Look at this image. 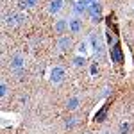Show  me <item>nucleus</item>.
Instances as JSON below:
<instances>
[{
	"instance_id": "f257e3e1",
	"label": "nucleus",
	"mask_w": 134,
	"mask_h": 134,
	"mask_svg": "<svg viewBox=\"0 0 134 134\" xmlns=\"http://www.w3.org/2000/svg\"><path fill=\"white\" fill-rule=\"evenodd\" d=\"M90 14H91V21L93 23H97V21H100V13H102V5L98 4V2H93L90 4Z\"/></svg>"
},
{
	"instance_id": "f03ea898",
	"label": "nucleus",
	"mask_w": 134,
	"mask_h": 134,
	"mask_svg": "<svg viewBox=\"0 0 134 134\" xmlns=\"http://www.w3.org/2000/svg\"><path fill=\"white\" fill-rule=\"evenodd\" d=\"M91 45H93V50H95V55L102 57V52H104V45H102V40L97 36V32L91 34Z\"/></svg>"
},
{
	"instance_id": "7ed1b4c3",
	"label": "nucleus",
	"mask_w": 134,
	"mask_h": 134,
	"mask_svg": "<svg viewBox=\"0 0 134 134\" xmlns=\"http://www.w3.org/2000/svg\"><path fill=\"white\" fill-rule=\"evenodd\" d=\"M73 9H75L77 14H84L86 11L90 9V2L88 0H75V7Z\"/></svg>"
},
{
	"instance_id": "20e7f679",
	"label": "nucleus",
	"mask_w": 134,
	"mask_h": 134,
	"mask_svg": "<svg viewBox=\"0 0 134 134\" xmlns=\"http://www.w3.org/2000/svg\"><path fill=\"white\" fill-rule=\"evenodd\" d=\"M63 77H64V70H63V68H54V70L50 72L52 82H61Z\"/></svg>"
},
{
	"instance_id": "39448f33",
	"label": "nucleus",
	"mask_w": 134,
	"mask_h": 134,
	"mask_svg": "<svg viewBox=\"0 0 134 134\" xmlns=\"http://www.w3.org/2000/svg\"><path fill=\"white\" fill-rule=\"evenodd\" d=\"M23 64H25V61H23V57H21V55H14V57L11 59V68H14V70L21 68Z\"/></svg>"
},
{
	"instance_id": "423d86ee",
	"label": "nucleus",
	"mask_w": 134,
	"mask_h": 134,
	"mask_svg": "<svg viewBox=\"0 0 134 134\" xmlns=\"http://www.w3.org/2000/svg\"><path fill=\"white\" fill-rule=\"evenodd\" d=\"M61 7H63V0H52L48 9H50L52 14H55V13H59V11H61Z\"/></svg>"
},
{
	"instance_id": "0eeeda50",
	"label": "nucleus",
	"mask_w": 134,
	"mask_h": 134,
	"mask_svg": "<svg viewBox=\"0 0 134 134\" xmlns=\"http://www.w3.org/2000/svg\"><path fill=\"white\" fill-rule=\"evenodd\" d=\"M70 29H72V32H81L82 31V21L77 20V18L70 20Z\"/></svg>"
},
{
	"instance_id": "6e6552de",
	"label": "nucleus",
	"mask_w": 134,
	"mask_h": 134,
	"mask_svg": "<svg viewBox=\"0 0 134 134\" xmlns=\"http://www.w3.org/2000/svg\"><path fill=\"white\" fill-rule=\"evenodd\" d=\"M70 45H72L70 38H61V41H59V48H61V50H66Z\"/></svg>"
},
{
	"instance_id": "1a4fd4ad",
	"label": "nucleus",
	"mask_w": 134,
	"mask_h": 134,
	"mask_svg": "<svg viewBox=\"0 0 134 134\" xmlns=\"http://www.w3.org/2000/svg\"><path fill=\"white\" fill-rule=\"evenodd\" d=\"M70 111H75L77 107H79V98H72V100H68V105H66Z\"/></svg>"
},
{
	"instance_id": "9d476101",
	"label": "nucleus",
	"mask_w": 134,
	"mask_h": 134,
	"mask_svg": "<svg viewBox=\"0 0 134 134\" xmlns=\"http://www.w3.org/2000/svg\"><path fill=\"white\" fill-rule=\"evenodd\" d=\"M66 25H68V23H66L64 20H59L57 23H55V31H57V32H63L64 29H66Z\"/></svg>"
},
{
	"instance_id": "9b49d317",
	"label": "nucleus",
	"mask_w": 134,
	"mask_h": 134,
	"mask_svg": "<svg viewBox=\"0 0 134 134\" xmlns=\"http://www.w3.org/2000/svg\"><path fill=\"white\" fill-rule=\"evenodd\" d=\"M23 4H25L27 7H34V5L38 4V0H23Z\"/></svg>"
},
{
	"instance_id": "f8f14e48",
	"label": "nucleus",
	"mask_w": 134,
	"mask_h": 134,
	"mask_svg": "<svg viewBox=\"0 0 134 134\" xmlns=\"http://www.w3.org/2000/svg\"><path fill=\"white\" fill-rule=\"evenodd\" d=\"M5 93H7V88H5V84H0V95H2V97H5Z\"/></svg>"
},
{
	"instance_id": "ddd939ff",
	"label": "nucleus",
	"mask_w": 134,
	"mask_h": 134,
	"mask_svg": "<svg viewBox=\"0 0 134 134\" xmlns=\"http://www.w3.org/2000/svg\"><path fill=\"white\" fill-rule=\"evenodd\" d=\"M120 131H122V134H127L129 132V124H124L122 127H120Z\"/></svg>"
},
{
	"instance_id": "4468645a",
	"label": "nucleus",
	"mask_w": 134,
	"mask_h": 134,
	"mask_svg": "<svg viewBox=\"0 0 134 134\" xmlns=\"http://www.w3.org/2000/svg\"><path fill=\"white\" fill-rule=\"evenodd\" d=\"M75 125V118H72V122H66V127H73Z\"/></svg>"
},
{
	"instance_id": "2eb2a0df",
	"label": "nucleus",
	"mask_w": 134,
	"mask_h": 134,
	"mask_svg": "<svg viewBox=\"0 0 134 134\" xmlns=\"http://www.w3.org/2000/svg\"><path fill=\"white\" fill-rule=\"evenodd\" d=\"M84 63V59H81V57H77V59H75V64H82Z\"/></svg>"
},
{
	"instance_id": "dca6fc26",
	"label": "nucleus",
	"mask_w": 134,
	"mask_h": 134,
	"mask_svg": "<svg viewBox=\"0 0 134 134\" xmlns=\"http://www.w3.org/2000/svg\"><path fill=\"white\" fill-rule=\"evenodd\" d=\"M88 2H90V4H93V2H97V0H88Z\"/></svg>"
}]
</instances>
